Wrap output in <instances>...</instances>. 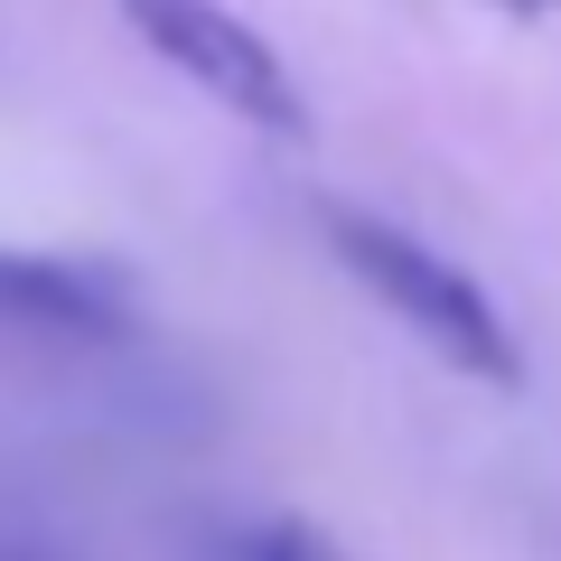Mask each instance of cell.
<instances>
[{"label": "cell", "mask_w": 561, "mask_h": 561, "mask_svg": "<svg viewBox=\"0 0 561 561\" xmlns=\"http://www.w3.org/2000/svg\"><path fill=\"white\" fill-rule=\"evenodd\" d=\"M319 225H328V253H337L449 375L496 383V393L524 383V346H515V328H505V309L486 300V280H468L440 243H421L412 225L375 216V206H346V197H328Z\"/></svg>", "instance_id": "obj_1"}, {"label": "cell", "mask_w": 561, "mask_h": 561, "mask_svg": "<svg viewBox=\"0 0 561 561\" xmlns=\"http://www.w3.org/2000/svg\"><path fill=\"white\" fill-rule=\"evenodd\" d=\"M113 10L140 28V47L160 66H179L206 103H225L234 122H253V131H272V140H309L300 76H290L280 47L262 38V28H243L225 0H113Z\"/></svg>", "instance_id": "obj_2"}, {"label": "cell", "mask_w": 561, "mask_h": 561, "mask_svg": "<svg viewBox=\"0 0 561 561\" xmlns=\"http://www.w3.org/2000/svg\"><path fill=\"white\" fill-rule=\"evenodd\" d=\"M131 319H140V290L122 262L0 243V328H28V337H122Z\"/></svg>", "instance_id": "obj_3"}, {"label": "cell", "mask_w": 561, "mask_h": 561, "mask_svg": "<svg viewBox=\"0 0 561 561\" xmlns=\"http://www.w3.org/2000/svg\"><path fill=\"white\" fill-rule=\"evenodd\" d=\"M197 561H365L309 515H234L197 542Z\"/></svg>", "instance_id": "obj_4"}, {"label": "cell", "mask_w": 561, "mask_h": 561, "mask_svg": "<svg viewBox=\"0 0 561 561\" xmlns=\"http://www.w3.org/2000/svg\"><path fill=\"white\" fill-rule=\"evenodd\" d=\"M496 10H505V20H552L561 0H496Z\"/></svg>", "instance_id": "obj_5"}, {"label": "cell", "mask_w": 561, "mask_h": 561, "mask_svg": "<svg viewBox=\"0 0 561 561\" xmlns=\"http://www.w3.org/2000/svg\"><path fill=\"white\" fill-rule=\"evenodd\" d=\"M0 561H47V552H0Z\"/></svg>", "instance_id": "obj_6"}]
</instances>
